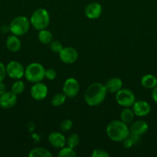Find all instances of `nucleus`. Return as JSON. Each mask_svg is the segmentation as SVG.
<instances>
[{"instance_id": "f257e3e1", "label": "nucleus", "mask_w": 157, "mask_h": 157, "mask_svg": "<svg viewBox=\"0 0 157 157\" xmlns=\"http://www.w3.org/2000/svg\"><path fill=\"white\" fill-rule=\"evenodd\" d=\"M107 94L105 85L99 82L90 84L85 92L84 98L86 104L91 107H95L104 101Z\"/></svg>"}, {"instance_id": "f03ea898", "label": "nucleus", "mask_w": 157, "mask_h": 157, "mask_svg": "<svg viewBox=\"0 0 157 157\" xmlns=\"http://www.w3.org/2000/svg\"><path fill=\"white\" fill-rule=\"evenodd\" d=\"M127 124L122 121H112L106 127V134L114 142H123L129 134Z\"/></svg>"}, {"instance_id": "7ed1b4c3", "label": "nucleus", "mask_w": 157, "mask_h": 157, "mask_svg": "<svg viewBox=\"0 0 157 157\" xmlns=\"http://www.w3.org/2000/svg\"><path fill=\"white\" fill-rule=\"evenodd\" d=\"M50 16L46 9L40 8L34 11L30 18V23L36 30L46 29L49 25Z\"/></svg>"}, {"instance_id": "20e7f679", "label": "nucleus", "mask_w": 157, "mask_h": 157, "mask_svg": "<svg viewBox=\"0 0 157 157\" xmlns=\"http://www.w3.org/2000/svg\"><path fill=\"white\" fill-rule=\"evenodd\" d=\"M44 67L39 63H32L25 69V78L31 83L41 82L45 78Z\"/></svg>"}, {"instance_id": "39448f33", "label": "nucleus", "mask_w": 157, "mask_h": 157, "mask_svg": "<svg viewBox=\"0 0 157 157\" xmlns=\"http://www.w3.org/2000/svg\"><path fill=\"white\" fill-rule=\"evenodd\" d=\"M30 27L29 20L25 16H17L12 20L9 29L10 32L16 36H22L27 33Z\"/></svg>"}, {"instance_id": "423d86ee", "label": "nucleus", "mask_w": 157, "mask_h": 157, "mask_svg": "<svg viewBox=\"0 0 157 157\" xmlns=\"http://www.w3.org/2000/svg\"><path fill=\"white\" fill-rule=\"evenodd\" d=\"M115 94V101L122 107H132L133 104L135 102V94L129 89L121 88Z\"/></svg>"}, {"instance_id": "0eeeda50", "label": "nucleus", "mask_w": 157, "mask_h": 157, "mask_svg": "<svg viewBox=\"0 0 157 157\" xmlns=\"http://www.w3.org/2000/svg\"><path fill=\"white\" fill-rule=\"evenodd\" d=\"M6 67V73L12 79L19 80L24 76L25 68L22 64L16 61H12L8 63Z\"/></svg>"}, {"instance_id": "6e6552de", "label": "nucleus", "mask_w": 157, "mask_h": 157, "mask_svg": "<svg viewBox=\"0 0 157 157\" xmlns=\"http://www.w3.org/2000/svg\"><path fill=\"white\" fill-rule=\"evenodd\" d=\"M79 84L78 81L73 78L66 80L62 87V90L66 98H75L79 92Z\"/></svg>"}, {"instance_id": "1a4fd4ad", "label": "nucleus", "mask_w": 157, "mask_h": 157, "mask_svg": "<svg viewBox=\"0 0 157 157\" xmlns=\"http://www.w3.org/2000/svg\"><path fill=\"white\" fill-rule=\"evenodd\" d=\"M59 58L62 62L66 64H73L77 61L78 54L77 51L72 47L63 48L59 52Z\"/></svg>"}, {"instance_id": "9d476101", "label": "nucleus", "mask_w": 157, "mask_h": 157, "mask_svg": "<svg viewBox=\"0 0 157 157\" xmlns=\"http://www.w3.org/2000/svg\"><path fill=\"white\" fill-rule=\"evenodd\" d=\"M31 96L35 101H42L45 99L48 94V87L42 82H37L31 87Z\"/></svg>"}, {"instance_id": "9b49d317", "label": "nucleus", "mask_w": 157, "mask_h": 157, "mask_svg": "<svg viewBox=\"0 0 157 157\" xmlns=\"http://www.w3.org/2000/svg\"><path fill=\"white\" fill-rule=\"evenodd\" d=\"M17 95L12 91H6L0 95V107L2 109H11L16 104Z\"/></svg>"}, {"instance_id": "f8f14e48", "label": "nucleus", "mask_w": 157, "mask_h": 157, "mask_svg": "<svg viewBox=\"0 0 157 157\" xmlns=\"http://www.w3.org/2000/svg\"><path fill=\"white\" fill-rule=\"evenodd\" d=\"M132 110L137 117H146L150 113L151 107L146 101H138L132 105Z\"/></svg>"}, {"instance_id": "ddd939ff", "label": "nucleus", "mask_w": 157, "mask_h": 157, "mask_svg": "<svg viewBox=\"0 0 157 157\" xmlns=\"http://www.w3.org/2000/svg\"><path fill=\"white\" fill-rule=\"evenodd\" d=\"M103 8L97 2H91L85 9V15L89 19H96L101 15Z\"/></svg>"}, {"instance_id": "4468645a", "label": "nucleus", "mask_w": 157, "mask_h": 157, "mask_svg": "<svg viewBox=\"0 0 157 157\" xmlns=\"http://www.w3.org/2000/svg\"><path fill=\"white\" fill-rule=\"evenodd\" d=\"M49 142L52 147L55 148H62L65 147L66 143V139L62 133L58 132H52L49 135Z\"/></svg>"}, {"instance_id": "2eb2a0df", "label": "nucleus", "mask_w": 157, "mask_h": 157, "mask_svg": "<svg viewBox=\"0 0 157 157\" xmlns=\"http://www.w3.org/2000/svg\"><path fill=\"white\" fill-rule=\"evenodd\" d=\"M149 130V125L143 121H137L131 125L129 132L135 135L141 136L144 135Z\"/></svg>"}, {"instance_id": "dca6fc26", "label": "nucleus", "mask_w": 157, "mask_h": 157, "mask_svg": "<svg viewBox=\"0 0 157 157\" xmlns=\"http://www.w3.org/2000/svg\"><path fill=\"white\" fill-rule=\"evenodd\" d=\"M6 45L8 50L10 51L11 52H17L21 48L22 43L18 36L12 34L8 36L6 41Z\"/></svg>"}, {"instance_id": "f3484780", "label": "nucleus", "mask_w": 157, "mask_h": 157, "mask_svg": "<svg viewBox=\"0 0 157 157\" xmlns=\"http://www.w3.org/2000/svg\"><path fill=\"white\" fill-rule=\"evenodd\" d=\"M107 92L114 94L118 92L123 87V81L119 78H112L106 81L105 84Z\"/></svg>"}, {"instance_id": "a211bd4d", "label": "nucleus", "mask_w": 157, "mask_h": 157, "mask_svg": "<svg viewBox=\"0 0 157 157\" xmlns=\"http://www.w3.org/2000/svg\"><path fill=\"white\" fill-rule=\"evenodd\" d=\"M141 84L147 89H152L157 84V79L154 75H146L142 78Z\"/></svg>"}, {"instance_id": "6ab92c4d", "label": "nucleus", "mask_w": 157, "mask_h": 157, "mask_svg": "<svg viewBox=\"0 0 157 157\" xmlns=\"http://www.w3.org/2000/svg\"><path fill=\"white\" fill-rule=\"evenodd\" d=\"M38 41L43 44H49L53 41V35L49 32V30L46 29H42L40 30L38 35Z\"/></svg>"}, {"instance_id": "aec40b11", "label": "nucleus", "mask_w": 157, "mask_h": 157, "mask_svg": "<svg viewBox=\"0 0 157 157\" xmlns=\"http://www.w3.org/2000/svg\"><path fill=\"white\" fill-rule=\"evenodd\" d=\"M134 117H135V113H134L133 110H130L128 107L123 109L122 110L121 113H120V118L121 121L126 124H129L133 121Z\"/></svg>"}, {"instance_id": "412c9836", "label": "nucleus", "mask_w": 157, "mask_h": 157, "mask_svg": "<svg viewBox=\"0 0 157 157\" xmlns=\"http://www.w3.org/2000/svg\"><path fill=\"white\" fill-rule=\"evenodd\" d=\"M29 157H52V154L47 149L42 147H36L32 149L29 153Z\"/></svg>"}, {"instance_id": "4be33fe9", "label": "nucleus", "mask_w": 157, "mask_h": 157, "mask_svg": "<svg viewBox=\"0 0 157 157\" xmlns=\"http://www.w3.org/2000/svg\"><path fill=\"white\" fill-rule=\"evenodd\" d=\"M66 99V96L64 94V93H58L52 97L51 103H52V106H54V107H58V106H61L64 104Z\"/></svg>"}, {"instance_id": "5701e85b", "label": "nucleus", "mask_w": 157, "mask_h": 157, "mask_svg": "<svg viewBox=\"0 0 157 157\" xmlns=\"http://www.w3.org/2000/svg\"><path fill=\"white\" fill-rule=\"evenodd\" d=\"M11 91L13 92L14 94H15L16 95L21 94L25 90V84L23 81L18 80V81H15L12 86V89H11Z\"/></svg>"}, {"instance_id": "b1692460", "label": "nucleus", "mask_w": 157, "mask_h": 157, "mask_svg": "<svg viewBox=\"0 0 157 157\" xmlns=\"http://www.w3.org/2000/svg\"><path fill=\"white\" fill-rule=\"evenodd\" d=\"M75 156L76 154H75L73 148H71L69 147H63L58 153V157H75Z\"/></svg>"}, {"instance_id": "393cba45", "label": "nucleus", "mask_w": 157, "mask_h": 157, "mask_svg": "<svg viewBox=\"0 0 157 157\" xmlns=\"http://www.w3.org/2000/svg\"><path fill=\"white\" fill-rule=\"evenodd\" d=\"M66 143L68 144V147L74 149L79 144V136L76 133H72L67 138Z\"/></svg>"}, {"instance_id": "a878e982", "label": "nucleus", "mask_w": 157, "mask_h": 157, "mask_svg": "<svg viewBox=\"0 0 157 157\" xmlns=\"http://www.w3.org/2000/svg\"><path fill=\"white\" fill-rule=\"evenodd\" d=\"M50 48L52 52H54V53H59L62 50L63 46L60 41L55 40V41H52L50 43Z\"/></svg>"}, {"instance_id": "bb28decb", "label": "nucleus", "mask_w": 157, "mask_h": 157, "mask_svg": "<svg viewBox=\"0 0 157 157\" xmlns=\"http://www.w3.org/2000/svg\"><path fill=\"white\" fill-rule=\"evenodd\" d=\"M92 157H109V154L103 149H95L92 153Z\"/></svg>"}, {"instance_id": "cd10ccee", "label": "nucleus", "mask_w": 157, "mask_h": 157, "mask_svg": "<svg viewBox=\"0 0 157 157\" xmlns=\"http://www.w3.org/2000/svg\"><path fill=\"white\" fill-rule=\"evenodd\" d=\"M73 126V124H72V121L70 120H65L62 122L61 125H60V127H61L62 131L66 132L69 131V130H71Z\"/></svg>"}, {"instance_id": "c85d7f7f", "label": "nucleus", "mask_w": 157, "mask_h": 157, "mask_svg": "<svg viewBox=\"0 0 157 157\" xmlns=\"http://www.w3.org/2000/svg\"><path fill=\"white\" fill-rule=\"evenodd\" d=\"M57 76L56 71H55L54 69H48V70H46V73H45V78L46 79L49 80V81H52V80L55 79Z\"/></svg>"}, {"instance_id": "c756f323", "label": "nucleus", "mask_w": 157, "mask_h": 157, "mask_svg": "<svg viewBox=\"0 0 157 157\" xmlns=\"http://www.w3.org/2000/svg\"><path fill=\"white\" fill-rule=\"evenodd\" d=\"M7 73H6V67L2 62H0V82L3 81L6 78Z\"/></svg>"}, {"instance_id": "7c9ffc66", "label": "nucleus", "mask_w": 157, "mask_h": 157, "mask_svg": "<svg viewBox=\"0 0 157 157\" xmlns=\"http://www.w3.org/2000/svg\"><path fill=\"white\" fill-rule=\"evenodd\" d=\"M123 147L126 149L130 148V147H132V145H133V144H134L133 141H132V140L131 139L129 136H128L127 137H126V139L123 141Z\"/></svg>"}, {"instance_id": "2f4dec72", "label": "nucleus", "mask_w": 157, "mask_h": 157, "mask_svg": "<svg viewBox=\"0 0 157 157\" xmlns=\"http://www.w3.org/2000/svg\"><path fill=\"white\" fill-rule=\"evenodd\" d=\"M152 98L155 103H157V84L153 87V88H152Z\"/></svg>"}, {"instance_id": "473e14b6", "label": "nucleus", "mask_w": 157, "mask_h": 157, "mask_svg": "<svg viewBox=\"0 0 157 157\" xmlns=\"http://www.w3.org/2000/svg\"><path fill=\"white\" fill-rule=\"evenodd\" d=\"M6 91V84L2 81V82H0V95L4 94Z\"/></svg>"}, {"instance_id": "72a5a7b5", "label": "nucleus", "mask_w": 157, "mask_h": 157, "mask_svg": "<svg viewBox=\"0 0 157 157\" xmlns=\"http://www.w3.org/2000/svg\"><path fill=\"white\" fill-rule=\"evenodd\" d=\"M1 31L3 32V33H6L7 32L10 31V29H9V26L8 25H3L1 27Z\"/></svg>"}]
</instances>
